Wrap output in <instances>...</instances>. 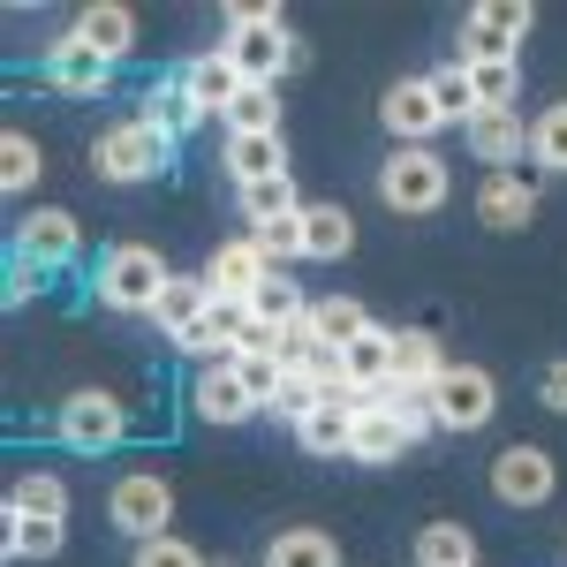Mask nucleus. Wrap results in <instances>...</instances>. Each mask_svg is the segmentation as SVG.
I'll return each instance as SVG.
<instances>
[{
  "label": "nucleus",
  "instance_id": "41",
  "mask_svg": "<svg viewBox=\"0 0 567 567\" xmlns=\"http://www.w3.org/2000/svg\"><path fill=\"white\" fill-rule=\"evenodd\" d=\"M318 401H326V393H318V379H310V371H288V386L272 393V416H280V424H303Z\"/></svg>",
  "mask_w": 567,
  "mask_h": 567
},
{
  "label": "nucleus",
  "instance_id": "32",
  "mask_svg": "<svg viewBox=\"0 0 567 567\" xmlns=\"http://www.w3.org/2000/svg\"><path fill=\"white\" fill-rule=\"evenodd\" d=\"M235 197H243V219H250V227H272V219H296V213H303V197H296V175L250 182V189H235Z\"/></svg>",
  "mask_w": 567,
  "mask_h": 567
},
{
  "label": "nucleus",
  "instance_id": "39",
  "mask_svg": "<svg viewBox=\"0 0 567 567\" xmlns=\"http://www.w3.org/2000/svg\"><path fill=\"white\" fill-rule=\"evenodd\" d=\"M39 136L31 130H8L0 136V182H8V189H31V182H39Z\"/></svg>",
  "mask_w": 567,
  "mask_h": 567
},
{
  "label": "nucleus",
  "instance_id": "25",
  "mask_svg": "<svg viewBox=\"0 0 567 567\" xmlns=\"http://www.w3.org/2000/svg\"><path fill=\"white\" fill-rule=\"evenodd\" d=\"M349 250H355L349 205H303V258L333 265V258H349Z\"/></svg>",
  "mask_w": 567,
  "mask_h": 567
},
{
  "label": "nucleus",
  "instance_id": "10",
  "mask_svg": "<svg viewBox=\"0 0 567 567\" xmlns=\"http://www.w3.org/2000/svg\"><path fill=\"white\" fill-rule=\"evenodd\" d=\"M205 280H213L219 303H243V310H250V296L272 280V265H265V250L250 243V235H235V243H219L213 258H205Z\"/></svg>",
  "mask_w": 567,
  "mask_h": 567
},
{
  "label": "nucleus",
  "instance_id": "33",
  "mask_svg": "<svg viewBox=\"0 0 567 567\" xmlns=\"http://www.w3.org/2000/svg\"><path fill=\"white\" fill-rule=\"evenodd\" d=\"M280 130V99H272V84H243V99L227 106V136H265Z\"/></svg>",
  "mask_w": 567,
  "mask_h": 567
},
{
  "label": "nucleus",
  "instance_id": "13",
  "mask_svg": "<svg viewBox=\"0 0 567 567\" xmlns=\"http://www.w3.org/2000/svg\"><path fill=\"white\" fill-rule=\"evenodd\" d=\"M106 76H114V61H99L76 31L45 45V84H53V91H69V99H99V91H106Z\"/></svg>",
  "mask_w": 567,
  "mask_h": 567
},
{
  "label": "nucleus",
  "instance_id": "31",
  "mask_svg": "<svg viewBox=\"0 0 567 567\" xmlns=\"http://www.w3.org/2000/svg\"><path fill=\"white\" fill-rule=\"evenodd\" d=\"M265 567H341V545L326 529H280L265 545Z\"/></svg>",
  "mask_w": 567,
  "mask_h": 567
},
{
  "label": "nucleus",
  "instance_id": "5",
  "mask_svg": "<svg viewBox=\"0 0 567 567\" xmlns=\"http://www.w3.org/2000/svg\"><path fill=\"white\" fill-rule=\"evenodd\" d=\"M424 401H432L439 432H484L492 409H499V386H492V371H477V363H446L432 386H424Z\"/></svg>",
  "mask_w": 567,
  "mask_h": 567
},
{
  "label": "nucleus",
  "instance_id": "16",
  "mask_svg": "<svg viewBox=\"0 0 567 567\" xmlns=\"http://www.w3.org/2000/svg\"><path fill=\"white\" fill-rule=\"evenodd\" d=\"M477 219H484V227H499V235L529 227V219H537V182H529L523 167H507V175H484V189H477Z\"/></svg>",
  "mask_w": 567,
  "mask_h": 567
},
{
  "label": "nucleus",
  "instance_id": "35",
  "mask_svg": "<svg viewBox=\"0 0 567 567\" xmlns=\"http://www.w3.org/2000/svg\"><path fill=\"white\" fill-rule=\"evenodd\" d=\"M470 84H477V114H507L523 99V69L515 61H484V69H470Z\"/></svg>",
  "mask_w": 567,
  "mask_h": 567
},
{
  "label": "nucleus",
  "instance_id": "17",
  "mask_svg": "<svg viewBox=\"0 0 567 567\" xmlns=\"http://www.w3.org/2000/svg\"><path fill=\"white\" fill-rule=\"evenodd\" d=\"M379 122H386L401 144H432V136L446 130V114H439L432 84H393V91H386V106H379Z\"/></svg>",
  "mask_w": 567,
  "mask_h": 567
},
{
  "label": "nucleus",
  "instance_id": "43",
  "mask_svg": "<svg viewBox=\"0 0 567 567\" xmlns=\"http://www.w3.org/2000/svg\"><path fill=\"white\" fill-rule=\"evenodd\" d=\"M39 272H45V265H31L23 250L8 258V288H0V296H8V310H16V303H31V296H39Z\"/></svg>",
  "mask_w": 567,
  "mask_h": 567
},
{
  "label": "nucleus",
  "instance_id": "18",
  "mask_svg": "<svg viewBox=\"0 0 567 567\" xmlns=\"http://www.w3.org/2000/svg\"><path fill=\"white\" fill-rule=\"evenodd\" d=\"M182 91H189V99L205 106V122H213V114H227V106L243 99V69L227 61V45H213V53H197V61H189Z\"/></svg>",
  "mask_w": 567,
  "mask_h": 567
},
{
  "label": "nucleus",
  "instance_id": "9",
  "mask_svg": "<svg viewBox=\"0 0 567 567\" xmlns=\"http://www.w3.org/2000/svg\"><path fill=\"white\" fill-rule=\"evenodd\" d=\"M553 484H560V470H553V454L545 446H507L499 462H492V492L507 499V507H545L553 499Z\"/></svg>",
  "mask_w": 567,
  "mask_h": 567
},
{
  "label": "nucleus",
  "instance_id": "37",
  "mask_svg": "<svg viewBox=\"0 0 567 567\" xmlns=\"http://www.w3.org/2000/svg\"><path fill=\"white\" fill-rule=\"evenodd\" d=\"M529 159H537L545 175H567V99L537 114V136H529Z\"/></svg>",
  "mask_w": 567,
  "mask_h": 567
},
{
  "label": "nucleus",
  "instance_id": "7",
  "mask_svg": "<svg viewBox=\"0 0 567 567\" xmlns=\"http://www.w3.org/2000/svg\"><path fill=\"white\" fill-rule=\"evenodd\" d=\"M106 515H114V529H130L136 545H152V537H167V523H175V484L159 477V470H130V477L106 492Z\"/></svg>",
  "mask_w": 567,
  "mask_h": 567
},
{
  "label": "nucleus",
  "instance_id": "27",
  "mask_svg": "<svg viewBox=\"0 0 567 567\" xmlns=\"http://www.w3.org/2000/svg\"><path fill=\"white\" fill-rule=\"evenodd\" d=\"M416 567H477V529L470 523H424L416 529Z\"/></svg>",
  "mask_w": 567,
  "mask_h": 567
},
{
  "label": "nucleus",
  "instance_id": "19",
  "mask_svg": "<svg viewBox=\"0 0 567 567\" xmlns=\"http://www.w3.org/2000/svg\"><path fill=\"white\" fill-rule=\"evenodd\" d=\"M227 175H235V189L272 182V175H296V167H288V136H280V130H265V136H227Z\"/></svg>",
  "mask_w": 567,
  "mask_h": 567
},
{
  "label": "nucleus",
  "instance_id": "3",
  "mask_svg": "<svg viewBox=\"0 0 567 567\" xmlns=\"http://www.w3.org/2000/svg\"><path fill=\"white\" fill-rule=\"evenodd\" d=\"M167 258L159 250H144V243H122V250H106L99 258V303L106 310H130V318H152L159 296H167Z\"/></svg>",
  "mask_w": 567,
  "mask_h": 567
},
{
  "label": "nucleus",
  "instance_id": "15",
  "mask_svg": "<svg viewBox=\"0 0 567 567\" xmlns=\"http://www.w3.org/2000/svg\"><path fill=\"white\" fill-rule=\"evenodd\" d=\"M409 446H416V432H409V424L393 416L386 401L371 393V401H363V416H355V446H349V462H371V470H386V462H401Z\"/></svg>",
  "mask_w": 567,
  "mask_h": 567
},
{
  "label": "nucleus",
  "instance_id": "6",
  "mask_svg": "<svg viewBox=\"0 0 567 567\" xmlns=\"http://www.w3.org/2000/svg\"><path fill=\"white\" fill-rule=\"evenodd\" d=\"M53 432H61V446H76V454H106V446H122V432H130V409L106 386H76L53 409Z\"/></svg>",
  "mask_w": 567,
  "mask_h": 567
},
{
  "label": "nucleus",
  "instance_id": "34",
  "mask_svg": "<svg viewBox=\"0 0 567 567\" xmlns=\"http://www.w3.org/2000/svg\"><path fill=\"white\" fill-rule=\"evenodd\" d=\"M432 84V99H439V114L454 122V130H470L477 122V84H470V69L454 61V69H439V76H424Z\"/></svg>",
  "mask_w": 567,
  "mask_h": 567
},
{
  "label": "nucleus",
  "instance_id": "11",
  "mask_svg": "<svg viewBox=\"0 0 567 567\" xmlns=\"http://www.w3.org/2000/svg\"><path fill=\"white\" fill-rule=\"evenodd\" d=\"M16 250L31 265H69L76 250H84V227H76V213H61V205H45V213H31V219H16Z\"/></svg>",
  "mask_w": 567,
  "mask_h": 567
},
{
  "label": "nucleus",
  "instance_id": "28",
  "mask_svg": "<svg viewBox=\"0 0 567 567\" xmlns=\"http://www.w3.org/2000/svg\"><path fill=\"white\" fill-rule=\"evenodd\" d=\"M8 515H39V523H69V484L53 470H23L8 492Z\"/></svg>",
  "mask_w": 567,
  "mask_h": 567
},
{
  "label": "nucleus",
  "instance_id": "22",
  "mask_svg": "<svg viewBox=\"0 0 567 567\" xmlns=\"http://www.w3.org/2000/svg\"><path fill=\"white\" fill-rule=\"evenodd\" d=\"M76 39H84L99 61H122V53H136V16L122 0H99V8L76 16Z\"/></svg>",
  "mask_w": 567,
  "mask_h": 567
},
{
  "label": "nucleus",
  "instance_id": "8",
  "mask_svg": "<svg viewBox=\"0 0 567 567\" xmlns=\"http://www.w3.org/2000/svg\"><path fill=\"white\" fill-rule=\"evenodd\" d=\"M529 16L523 0H484L470 8V23H462V69H484V61H515V45L529 39Z\"/></svg>",
  "mask_w": 567,
  "mask_h": 567
},
{
  "label": "nucleus",
  "instance_id": "14",
  "mask_svg": "<svg viewBox=\"0 0 567 567\" xmlns=\"http://www.w3.org/2000/svg\"><path fill=\"white\" fill-rule=\"evenodd\" d=\"M189 409H197L205 424H243V416H258V401H250V386H243L235 363H205L197 386H189Z\"/></svg>",
  "mask_w": 567,
  "mask_h": 567
},
{
  "label": "nucleus",
  "instance_id": "2",
  "mask_svg": "<svg viewBox=\"0 0 567 567\" xmlns=\"http://www.w3.org/2000/svg\"><path fill=\"white\" fill-rule=\"evenodd\" d=\"M167 159H175V144L152 130L144 114L106 122V130L91 136V167H99V182H152V175H167Z\"/></svg>",
  "mask_w": 567,
  "mask_h": 567
},
{
  "label": "nucleus",
  "instance_id": "1",
  "mask_svg": "<svg viewBox=\"0 0 567 567\" xmlns=\"http://www.w3.org/2000/svg\"><path fill=\"white\" fill-rule=\"evenodd\" d=\"M227 61L243 69V84H280L296 61L288 16L280 8H227Z\"/></svg>",
  "mask_w": 567,
  "mask_h": 567
},
{
  "label": "nucleus",
  "instance_id": "12",
  "mask_svg": "<svg viewBox=\"0 0 567 567\" xmlns=\"http://www.w3.org/2000/svg\"><path fill=\"white\" fill-rule=\"evenodd\" d=\"M462 136H470V152H477L492 175H507L515 159H529V136H537V122H523V106H507V114H477Z\"/></svg>",
  "mask_w": 567,
  "mask_h": 567
},
{
  "label": "nucleus",
  "instance_id": "45",
  "mask_svg": "<svg viewBox=\"0 0 567 567\" xmlns=\"http://www.w3.org/2000/svg\"><path fill=\"white\" fill-rule=\"evenodd\" d=\"M213 567H235V560H213Z\"/></svg>",
  "mask_w": 567,
  "mask_h": 567
},
{
  "label": "nucleus",
  "instance_id": "42",
  "mask_svg": "<svg viewBox=\"0 0 567 567\" xmlns=\"http://www.w3.org/2000/svg\"><path fill=\"white\" fill-rule=\"evenodd\" d=\"M130 567H213L197 545H182V537H152V545H136Z\"/></svg>",
  "mask_w": 567,
  "mask_h": 567
},
{
  "label": "nucleus",
  "instance_id": "36",
  "mask_svg": "<svg viewBox=\"0 0 567 567\" xmlns=\"http://www.w3.org/2000/svg\"><path fill=\"white\" fill-rule=\"evenodd\" d=\"M61 523H39V515H8V560H53L61 553Z\"/></svg>",
  "mask_w": 567,
  "mask_h": 567
},
{
  "label": "nucleus",
  "instance_id": "29",
  "mask_svg": "<svg viewBox=\"0 0 567 567\" xmlns=\"http://www.w3.org/2000/svg\"><path fill=\"white\" fill-rule=\"evenodd\" d=\"M144 122L167 136V144H182V136L205 122V106H197V99H189L182 84H152V91H144Z\"/></svg>",
  "mask_w": 567,
  "mask_h": 567
},
{
  "label": "nucleus",
  "instance_id": "30",
  "mask_svg": "<svg viewBox=\"0 0 567 567\" xmlns=\"http://www.w3.org/2000/svg\"><path fill=\"white\" fill-rule=\"evenodd\" d=\"M250 318H258L265 333H288V326H303V318H310V303H303V288H296L288 272H272L258 296H250Z\"/></svg>",
  "mask_w": 567,
  "mask_h": 567
},
{
  "label": "nucleus",
  "instance_id": "23",
  "mask_svg": "<svg viewBox=\"0 0 567 567\" xmlns=\"http://www.w3.org/2000/svg\"><path fill=\"white\" fill-rule=\"evenodd\" d=\"M439 371H446L439 341L424 333V326H401V333H393V386H401V393H424Z\"/></svg>",
  "mask_w": 567,
  "mask_h": 567
},
{
  "label": "nucleus",
  "instance_id": "26",
  "mask_svg": "<svg viewBox=\"0 0 567 567\" xmlns=\"http://www.w3.org/2000/svg\"><path fill=\"white\" fill-rule=\"evenodd\" d=\"M341 371H349V386L363 393V401H371V393H386L393 386V333H386V326H371V333L341 355Z\"/></svg>",
  "mask_w": 567,
  "mask_h": 567
},
{
  "label": "nucleus",
  "instance_id": "4",
  "mask_svg": "<svg viewBox=\"0 0 567 567\" xmlns=\"http://www.w3.org/2000/svg\"><path fill=\"white\" fill-rule=\"evenodd\" d=\"M446 159H439L432 144H393L386 167H379V197H386L393 213H439L446 205Z\"/></svg>",
  "mask_w": 567,
  "mask_h": 567
},
{
  "label": "nucleus",
  "instance_id": "24",
  "mask_svg": "<svg viewBox=\"0 0 567 567\" xmlns=\"http://www.w3.org/2000/svg\"><path fill=\"white\" fill-rule=\"evenodd\" d=\"M355 416H363V401H318L303 424H296V439H303L310 454H349L355 446Z\"/></svg>",
  "mask_w": 567,
  "mask_h": 567
},
{
  "label": "nucleus",
  "instance_id": "20",
  "mask_svg": "<svg viewBox=\"0 0 567 567\" xmlns=\"http://www.w3.org/2000/svg\"><path fill=\"white\" fill-rule=\"evenodd\" d=\"M213 303H219V296H213V280H205V272H175V280H167V296H159V310H152V326H159L167 341H182V333H189Z\"/></svg>",
  "mask_w": 567,
  "mask_h": 567
},
{
  "label": "nucleus",
  "instance_id": "40",
  "mask_svg": "<svg viewBox=\"0 0 567 567\" xmlns=\"http://www.w3.org/2000/svg\"><path fill=\"white\" fill-rule=\"evenodd\" d=\"M250 243H258L265 265L280 272L288 258H303V213H296V219H272V227H250Z\"/></svg>",
  "mask_w": 567,
  "mask_h": 567
},
{
  "label": "nucleus",
  "instance_id": "21",
  "mask_svg": "<svg viewBox=\"0 0 567 567\" xmlns=\"http://www.w3.org/2000/svg\"><path fill=\"white\" fill-rule=\"evenodd\" d=\"M310 333H318V349L349 355L355 341L371 333V310L355 303V296H318V303H310Z\"/></svg>",
  "mask_w": 567,
  "mask_h": 567
},
{
  "label": "nucleus",
  "instance_id": "38",
  "mask_svg": "<svg viewBox=\"0 0 567 567\" xmlns=\"http://www.w3.org/2000/svg\"><path fill=\"white\" fill-rule=\"evenodd\" d=\"M235 371H243V386H250L258 409H272V393L288 386V363H280L272 349H243V355H235Z\"/></svg>",
  "mask_w": 567,
  "mask_h": 567
},
{
  "label": "nucleus",
  "instance_id": "44",
  "mask_svg": "<svg viewBox=\"0 0 567 567\" xmlns=\"http://www.w3.org/2000/svg\"><path fill=\"white\" fill-rule=\"evenodd\" d=\"M537 401H545L553 416H567V355H560V363H545V379H537Z\"/></svg>",
  "mask_w": 567,
  "mask_h": 567
}]
</instances>
